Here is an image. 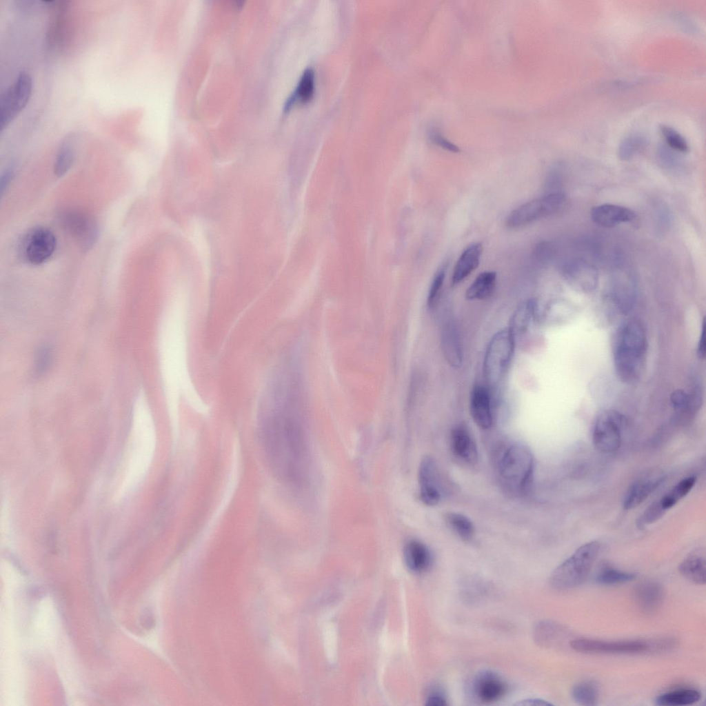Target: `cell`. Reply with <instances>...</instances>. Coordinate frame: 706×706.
Segmentation results:
<instances>
[{
  "label": "cell",
  "instance_id": "obj_1",
  "mask_svg": "<svg viewBox=\"0 0 706 706\" xmlns=\"http://www.w3.org/2000/svg\"><path fill=\"white\" fill-rule=\"evenodd\" d=\"M647 338L643 323L635 319L623 322L613 341V361L618 378L627 383L638 381L647 352Z\"/></svg>",
  "mask_w": 706,
  "mask_h": 706
},
{
  "label": "cell",
  "instance_id": "obj_2",
  "mask_svg": "<svg viewBox=\"0 0 706 706\" xmlns=\"http://www.w3.org/2000/svg\"><path fill=\"white\" fill-rule=\"evenodd\" d=\"M497 468L499 481L505 491L512 495H521L532 482L534 460L525 445L512 443L501 452Z\"/></svg>",
  "mask_w": 706,
  "mask_h": 706
},
{
  "label": "cell",
  "instance_id": "obj_3",
  "mask_svg": "<svg viewBox=\"0 0 706 706\" xmlns=\"http://www.w3.org/2000/svg\"><path fill=\"white\" fill-rule=\"evenodd\" d=\"M599 550L598 541L581 545L555 568L549 577L550 585L558 590L570 589L581 585L587 578Z\"/></svg>",
  "mask_w": 706,
  "mask_h": 706
},
{
  "label": "cell",
  "instance_id": "obj_4",
  "mask_svg": "<svg viewBox=\"0 0 706 706\" xmlns=\"http://www.w3.org/2000/svg\"><path fill=\"white\" fill-rule=\"evenodd\" d=\"M516 338L508 327L498 330L487 345L483 363L485 380L496 385L504 376L512 359Z\"/></svg>",
  "mask_w": 706,
  "mask_h": 706
},
{
  "label": "cell",
  "instance_id": "obj_5",
  "mask_svg": "<svg viewBox=\"0 0 706 706\" xmlns=\"http://www.w3.org/2000/svg\"><path fill=\"white\" fill-rule=\"evenodd\" d=\"M565 203L566 196L561 192L546 194L512 211L507 218L506 225L511 229L525 226L560 212Z\"/></svg>",
  "mask_w": 706,
  "mask_h": 706
},
{
  "label": "cell",
  "instance_id": "obj_6",
  "mask_svg": "<svg viewBox=\"0 0 706 706\" xmlns=\"http://www.w3.org/2000/svg\"><path fill=\"white\" fill-rule=\"evenodd\" d=\"M626 422L625 416L616 410H605L599 414L592 430L594 447L604 454L616 451L621 445Z\"/></svg>",
  "mask_w": 706,
  "mask_h": 706
},
{
  "label": "cell",
  "instance_id": "obj_7",
  "mask_svg": "<svg viewBox=\"0 0 706 706\" xmlns=\"http://www.w3.org/2000/svg\"><path fill=\"white\" fill-rule=\"evenodd\" d=\"M32 90L31 77L27 72H22L14 83L1 94L0 100L1 131L6 128L25 108L31 97Z\"/></svg>",
  "mask_w": 706,
  "mask_h": 706
},
{
  "label": "cell",
  "instance_id": "obj_8",
  "mask_svg": "<svg viewBox=\"0 0 706 706\" xmlns=\"http://www.w3.org/2000/svg\"><path fill=\"white\" fill-rule=\"evenodd\" d=\"M19 245L21 255L26 261L40 265L48 261L54 253L57 239L48 228L37 227L24 235Z\"/></svg>",
  "mask_w": 706,
  "mask_h": 706
},
{
  "label": "cell",
  "instance_id": "obj_9",
  "mask_svg": "<svg viewBox=\"0 0 706 706\" xmlns=\"http://www.w3.org/2000/svg\"><path fill=\"white\" fill-rule=\"evenodd\" d=\"M569 646L585 654H636L652 649L650 643L642 641H605L589 638L572 640Z\"/></svg>",
  "mask_w": 706,
  "mask_h": 706
},
{
  "label": "cell",
  "instance_id": "obj_10",
  "mask_svg": "<svg viewBox=\"0 0 706 706\" xmlns=\"http://www.w3.org/2000/svg\"><path fill=\"white\" fill-rule=\"evenodd\" d=\"M419 495L421 501L427 505H434L442 497L438 468L434 460L424 456L418 470Z\"/></svg>",
  "mask_w": 706,
  "mask_h": 706
},
{
  "label": "cell",
  "instance_id": "obj_11",
  "mask_svg": "<svg viewBox=\"0 0 706 706\" xmlns=\"http://www.w3.org/2000/svg\"><path fill=\"white\" fill-rule=\"evenodd\" d=\"M63 221L66 230L83 250H89L94 245L99 232L92 218L81 212H70L63 216Z\"/></svg>",
  "mask_w": 706,
  "mask_h": 706
},
{
  "label": "cell",
  "instance_id": "obj_12",
  "mask_svg": "<svg viewBox=\"0 0 706 706\" xmlns=\"http://www.w3.org/2000/svg\"><path fill=\"white\" fill-rule=\"evenodd\" d=\"M507 689L505 680L496 673L482 671L474 677L472 694L482 703H492L502 698Z\"/></svg>",
  "mask_w": 706,
  "mask_h": 706
},
{
  "label": "cell",
  "instance_id": "obj_13",
  "mask_svg": "<svg viewBox=\"0 0 706 706\" xmlns=\"http://www.w3.org/2000/svg\"><path fill=\"white\" fill-rule=\"evenodd\" d=\"M470 412L474 423L481 429L490 428L493 423L492 401L487 385H475L470 396Z\"/></svg>",
  "mask_w": 706,
  "mask_h": 706
},
{
  "label": "cell",
  "instance_id": "obj_14",
  "mask_svg": "<svg viewBox=\"0 0 706 706\" xmlns=\"http://www.w3.org/2000/svg\"><path fill=\"white\" fill-rule=\"evenodd\" d=\"M633 596L643 612L652 614L660 607L664 598V590L658 582L645 580L635 586Z\"/></svg>",
  "mask_w": 706,
  "mask_h": 706
},
{
  "label": "cell",
  "instance_id": "obj_15",
  "mask_svg": "<svg viewBox=\"0 0 706 706\" xmlns=\"http://www.w3.org/2000/svg\"><path fill=\"white\" fill-rule=\"evenodd\" d=\"M441 350L443 356L452 367L458 369L463 361V348L460 332L452 321L445 323L441 332Z\"/></svg>",
  "mask_w": 706,
  "mask_h": 706
},
{
  "label": "cell",
  "instance_id": "obj_16",
  "mask_svg": "<svg viewBox=\"0 0 706 706\" xmlns=\"http://www.w3.org/2000/svg\"><path fill=\"white\" fill-rule=\"evenodd\" d=\"M563 272L567 281L577 290L589 292L596 287L598 277L596 270L583 261H569L563 266Z\"/></svg>",
  "mask_w": 706,
  "mask_h": 706
},
{
  "label": "cell",
  "instance_id": "obj_17",
  "mask_svg": "<svg viewBox=\"0 0 706 706\" xmlns=\"http://www.w3.org/2000/svg\"><path fill=\"white\" fill-rule=\"evenodd\" d=\"M661 474L647 475L634 482L627 489L623 501L625 510L641 505L663 482Z\"/></svg>",
  "mask_w": 706,
  "mask_h": 706
},
{
  "label": "cell",
  "instance_id": "obj_18",
  "mask_svg": "<svg viewBox=\"0 0 706 706\" xmlns=\"http://www.w3.org/2000/svg\"><path fill=\"white\" fill-rule=\"evenodd\" d=\"M636 214L626 207L614 204H602L595 206L591 210L592 220L604 228H612L622 223L634 220Z\"/></svg>",
  "mask_w": 706,
  "mask_h": 706
},
{
  "label": "cell",
  "instance_id": "obj_19",
  "mask_svg": "<svg viewBox=\"0 0 706 706\" xmlns=\"http://www.w3.org/2000/svg\"><path fill=\"white\" fill-rule=\"evenodd\" d=\"M451 448L459 460L472 464L477 460V448L469 430L463 424L456 425L451 431Z\"/></svg>",
  "mask_w": 706,
  "mask_h": 706
},
{
  "label": "cell",
  "instance_id": "obj_20",
  "mask_svg": "<svg viewBox=\"0 0 706 706\" xmlns=\"http://www.w3.org/2000/svg\"><path fill=\"white\" fill-rule=\"evenodd\" d=\"M403 558L410 570L414 573L426 571L432 563V554L427 546L416 539L408 541L403 547Z\"/></svg>",
  "mask_w": 706,
  "mask_h": 706
},
{
  "label": "cell",
  "instance_id": "obj_21",
  "mask_svg": "<svg viewBox=\"0 0 706 706\" xmlns=\"http://www.w3.org/2000/svg\"><path fill=\"white\" fill-rule=\"evenodd\" d=\"M482 250L481 243H475L463 252L454 266L452 277V285L462 282L478 266Z\"/></svg>",
  "mask_w": 706,
  "mask_h": 706
},
{
  "label": "cell",
  "instance_id": "obj_22",
  "mask_svg": "<svg viewBox=\"0 0 706 706\" xmlns=\"http://www.w3.org/2000/svg\"><path fill=\"white\" fill-rule=\"evenodd\" d=\"M537 303L534 299L523 301L514 311L508 328L516 338L524 334L536 317Z\"/></svg>",
  "mask_w": 706,
  "mask_h": 706
},
{
  "label": "cell",
  "instance_id": "obj_23",
  "mask_svg": "<svg viewBox=\"0 0 706 706\" xmlns=\"http://www.w3.org/2000/svg\"><path fill=\"white\" fill-rule=\"evenodd\" d=\"M680 574L697 585H705L706 582L705 558L700 554L694 553L686 557L678 567Z\"/></svg>",
  "mask_w": 706,
  "mask_h": 706
},
{
  "label": "cell",
  "instance_id": "obj_24",
  "mask_svg": "<svg viewBox=\"0 0 706 706\" xmlns=\"http://www.w3.org/2000/svg\"><path fill=\"white\" fill-rule=\"evenodd\" d=\"M496 282V273L485 271L479 274L465 292V297L470 301L483 300L493 293Z\"/></svg>",
  "mask_w": 706,
  "mask_h": 706
},
{
  "label": "cell",
  "instance_id": "obj_25",
  "mask_svg": "<svg viewBox=\"0 0 706 706\" xmlns=\"http://www.w3.org/2000/svg\"><path fill=\"white\" fill-rule=\"evenodd\" d=\"M701 698L699 691L692 688L678 689L659 695L655 703L660 706H685L697 703Z\"/></svg>",
  "mask_w": 706,
  "mask_h": 706
},
{
  "label": "cell",
  "instance_id": "obj_26",
  "mask_svg": "<svg viewBox=\"0 0 706 706\" xmlns=\"http://www.w3.org/2000/svg\"><path fill=\"white\" fill-rule=\"evenodd\" d=\"M695 483V476L686 477L677 483L657 502L662 511L665 512L674 506L691 491Z\"/></svg>",
  "mask_w": 706,
  "mask_h": 706
},
{
  "label": "cell",
  "instance_id": "obj_27",
  "mask_svg": "<svg viewBox=\"0 0 706 706\" xmlns=\"http://www.w3.org/2000/svg\"><path fill=\"white\" fill-rule=\"evenodd\" d=\"M74 142V136L70 135L60 145L54 165V172L57 176H63L72 166L75 154Z\"/></svg>",
  "mask_w": 706,
  "mask_h": 706
},
{
  "label": "cell",
  "instance_id": "obj_28",
  "mask_svg": "<svg viewBox=\"0 0 706 706\" xmlns=\"http://www.w3.org/2000/svg\"><path fill=\"white\" fill-rule=\"evenodd\" d=\"M314 90V72L311 68H308L303 72L294 92L288 100L287 105H292L296 101L303 103L308 102L312 99Z\"/></svg>",
  "mask_w": 706,
  "mask_h": 706
},
{
  "label": "cell",
  "instance_id": "obj_29",
  "mask_svg": "<svg viewBox=\"0 0 706 706\" xmlns=\"http://www.w3.org/2000/svg\"><path fill=\"white\" fill-rule=\"evenodd\" d=\"M574 700L580 705L594 706L597 704L599 689L596 682L586 680L576 684L572 689Z\"/></svg>",
  "mask_w": 706,
  "mask_h": 706
},
{
  "label": "cell",
  "instance_id": "obj_30",
  "mask_svg": "<svg viewBox=\"0 0 706 706\" xmlns=\"http://www.w3.org/2000/svg\"><path fill=\"white\" fill-rule=\"evenodd\" d=\"M445 521L448 526L461 539L470 540L474 534L472 522L465 516L456 512H449L445 515Z\"/></svg>",
  "mask_w": 706,
  "mask_h": 706
},
{
  "label": "cell",
  "instance_id": "obj_31",
  "mask_svg": "<svg viewBox=\"0 0 706 706\" xmlns=\"http://www.w3.org/2000/svg\"><path fill=\"white\" fill-rule=\"evenodd\" d=\"M636 578V574L605 567L596 576V583L604 585H613L625 583Z\"/></svg>",
  "mask_w": 706,
  "mask_h": 706
},
{
  "label": "cell",
  "instance_id": "obj_32",
  "mask_svg": "<svg viewBox=\"0 0 706 706\" xmlns=\"http://www.w3.org/2000/svg\"><path fill=\"white\" fill-rule=\"evenodd\" d=\"M190 234L203 265H208L210 250L202 225L197 220L191 223Z\"/></svg>",
  "mask_w": 706,
  "mask_h": 706
},
{
  "label": "cell",
  "instance_id": "obj_33",
  "mask_svg": "<svg viewBox=\"0 0 706 706\" xmlns=\"http://www.w3.org/2000/svg\"><path fill=\"white\" fill-rule=\"evenodd\" d=\"M562 629L555 623L543 621L535 628L534 636L537 643L541 645L551 646L557 641L561 634Z\"/></svg>",
  "mask_w": 706,
  "mask_h": 706
},
{
  "label": "cell",
  "instance_id": "obj_34",
  "mask_svg": "<svg viewBox=\"0 0 706 706\" xmlns=\"http://www.w3.org/2000/svg\"><path fill=\"white\" fill-rule=\"evenodd\" d=\"M646 145L644 137L638 134H632L626 137L618 147V157L623 161L633 158L641 152Z\"/></svg>",
  "mask_w": 706,
  "mask_h": 706
},
{
  "label": "cell",
  "instance_id": "obj_35",
  "mask_svg": "<svg viewBox=\"0 0 706 706\" xmlns=\"http://www.w3.org/2000/svg\"><path fill=\"white\" fill-rule=\"evenodd\" d=\"M660 131L666 143L670 149L676 152L685 153L689 150V145L686 139L673 128L661 125Z\"/></svg>",
  "mask_w": 706,
  "mask_h": 706
},
{
  "label": "cell",
  "instance_id": "obj_36",
  "mask_svg": "<svg viewBox=\"0 0 706 706\" xmlns=\"http://www.w3.org/2000/svg\"><path fill=\"white\" fill-rule=\"evenodd\" d=\"M683 390L674 391L670 396V401L672 407L678 412H685L694 409L698 406L697 403ZM695 398V397H694Z\"/></svg>",
  "mask_w": 706,
  "mask_h": 706
},
{
  "label": "cell",
  "instance_id": "obj_37",
  "mask_svg": "<svg viewBox=\"0 0 706 706\" xmlns=\"http://www.w3.org/2000/svg\"><path fill=\"white\" fill-rule=\"evenodd\" d=\"M445 276V268H441L435 274L431 283L427 298V305L432 309L435 307L439 299Z\"/></svg>",
  "mask_w": 706,
  "mask_h": 706
},
{
  "label": "cell",
  "instance_id": "obj_38",
  "mask_svg": "<svg viewBox=\"0 0 706 706\" xmlns=\"http://www.w3.org/2000/svg\"><path fill=\"white\" fill-rule=\"evenodd\" d=\"M428 137L432 143L443 149L455 153L459 151L458 148L444 137L441 132L436 128H432L430 129L428 132Z\"/></svg>",
  "mask_w": 706,
  "mask_h": 706
},
{
  "label": "cell",
  "instance_id": "obj_39",
  "mask_svg": "<svg viewBox=\"0 0 706 706\" xmlns=\"http://www.w3.org/2000/svg\"><path fill=\"white\" fill-rule=\"evenodd\" d=\"M553 251L552 245L547 242H542L536 245L534 255L538 261L545 262L550 259L553 255Z\"/></svg>",
  "mask_w": 706,
  "mask_h": 706
},
{
  "label": "cell",
  "instance_id": "obj_40",
  "mask_svg": "<svg viewBox=\"0 0 706 706\" xmlns=\"http://www.w3.org/2000/svg\"><path fill=\"white\" fill-rule=\"evenodd\" d=\"M697 355L699 359H704L705 356V324L703 321L702 328L697 345Z\"/></svg>",
  "mask_w": 706,
  "mask_h": 706
},
{
  "label": "cell",
  "instance_id": "obj_41",
  "mask_svg": "<svg viewBox=\"0 0 706 706\" xmlns=\"http://www.w3.org/2000/svg\"><path fill=\"white\" fill-rule=\"evenodd\" d=\"M426 705L430 706H443L447 705L445 697L439 693H432L428 696Z\"/></svg>",
  "mask_w": 706,
  "mask_h": 706
},
{
  "label": "cell",
  "instance_id": "obj_42",
  "mask_svg": "<svg viewBox=\"0 0 706 706\" xmlns=\"http://www.w3.org/2000/svg\"><path fill=\"white\" fill-rule=\"evenodd\" d=\"M518 705H550L551 703L546 700L538 699V698H531L523 700L519 703H516Z\"/></svg>",
  "mask_w": 706,
  "mask_h": 706
},
{
  "label": "cell",
  "instance_id": "obj_43",
  "mask_svg": "<svg viewBox=\"0 0 706 706\" xmlns=\"http://www.w3.org/2000/svg\"><path fill=\"white\" fill-rule=\"evenodd\" d=\"M12 172L10 171L6 172L5 174L1 177V192L3 194L6 187L8 185L10 179L12 178Z\"/></svg>",
  "mask_w": 706,
  "mask_h": 706
}]
</instances>
